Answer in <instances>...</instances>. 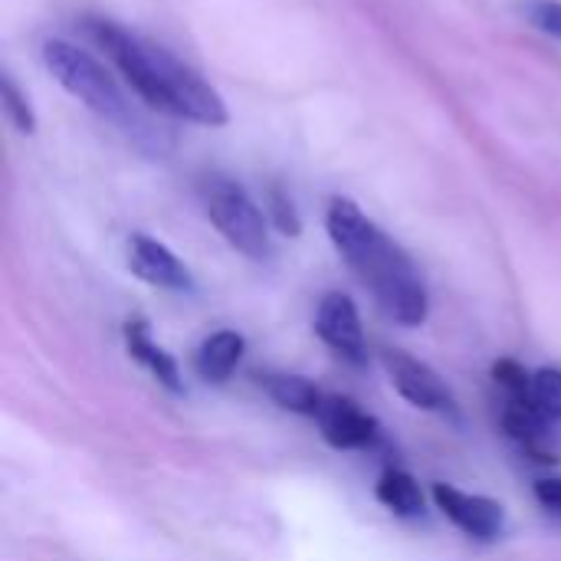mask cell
<instances>
[{"label": "cell", "mask_w": 561, "mask_h": 561, "mask_svg": "<svg viewBox=\"0 0 561 561\" xmlns=\"http://www.w3.org/2000/svg\"><path fill=\"white\" fill-rule=\"evenodd\" d=\"M85 30L148 108L207 128L227 125L230 112L224 95L210 82H204L187 62H181L171 49L112 20H85Z\"/></svg>", "instance_id": "6da1fadb"}, {"label": "cell", "mask_w": 561, "mask_h": 561, "mask_svg": "<svg viewBox=\"0 0 561 561\" xmlns=\"http://www.w3.org/2000/svg\"><path fill=\"white\" fill-rule=\"evenodd\" d=\"M329 237L352 273L371 289L375 302L401 325L414 329L427 322L431 299L427 286L411 263V256L371 220L365 210L345 197H335L325 214Z\"/></svg>", "instance_id": "7a4b0ae2"}, {"label": "cell", "mask_w": 561, "mask_h": 561, "mask_svg": "<svg viewBox=\"0 0 561 561\" xmlns=\"http://www.w3.org/2000/svg\"><path fill=\"white\" fill-rule=\"evenodd\" d=\"M43 66L49 69V76L72 99H79L85 108H92L105 122H115L122 128H131L135 125L131 102L118 89L115 76L89 49H82V46H76L69 39L53 36V39L43 43Z\"/></svg>", "instance_id": "3957f363"}, {"label": "cell", "mask_w": 561, "mask_h": 561, "mask_svg": "<svg viewBox=\"0 0 561 561\" xmlns=\"http://www.w3.org/2000/svg\"><path fill=\"white\" fill-rule=\"evenodd\" d=\"M201 201L210 217V224L220 230V237L240 250L250 260H270L273 240H270V217L256 207V201L247 194L243 184L224 174H207L201 181Z\"/></svg>", "instance_id": "277c9868"}, {"label": "cell", "mask_w": 561, "mask_h": 561, "mask_svg": "<svg viewBox=\"0 0 561 561\" xmlns=\"http://www.w3.org/2000/svg\"><path fill=\"white\" fill-rule=\"evenodd\" d=\"M385 368H388L391 385L398 388V394L404 401H411L421 411H434V414H444V417H457L454 391L440 381V375L431 365L411 358L408 352L388 348L385 352Z\"/></svg>", "instance_id": "5b68a950"}, {"label": "cell", "mask_w": 561, "mask_h": 561, "mask_svg": "<svg viewBox=\"0 0 561 561\" xmlns=\"http://www.w3.org/2000/svg\"><path fill=\"white\" fill-rule=\"evenodd\" d=\"M434 503L437 510L467 536L473 539H483V542H493L503 536L506 529V513L496 500L490 496H473V493H463L457 486H447V483H437L434 486Z\"/></svg>", "instance_id": "8992f818"}, {"label": "cell", "mask_w": 561, "mask_h": 561, "mask_svg": "<svg viewBox=\"0 0 561 561\" xmlns=\"http://www.w3.org/2000/svg\"><path fill=\"white\" fill-rule=\"evenodd\" d=\"M316 332L319 339L339 352L342 358L362 365L365 362V332H362V319H358V309L355 302L345 296V293H329L322 296L319 302V312H316Z\"/></svg>", "instance_id": "52a82bcc"}, {"label": "cell", "mask_w": 561, "mask_h": 561, "mask_svg": "<svg viewBox=\"0 0 561 561\" xmlns=\"http://www.w3.org/2000/svg\"><path fill=\"white\" fill-rule=\"evenodd\" d=\"M316 421L322 427V437L335 450H358V447H371L378 440V421L371 414H365L355 401L339 398V394L322 398Z\"/></svg>", "instance_id": "ba28073f"}, {"label": "cell", "mask_w": 561, "mask_h": 561, "mask_svg": "<svg viewBox=\"0 0 561 561\" xmlns=\"http://www.w3.org/2000/svg\"><path fill=\"white\" fill-rule=\"evenodd\" d=\"M128 266L148 286L171 289V293H191L194 289V279H191L187 266L164 243H158V240H151L145 233H131V240H128Z\"/></svg>", "instance_id": "9c48e42d"}, {"label": "cell", "mask_w": 561, "mask_h": 561, "mask_svg": "<svg viewBox=\"0 0 561 561\" xmlns=\"http://www.w3.org/2000/svg\"><path fill=\"white\" fill-rule=\"evenodd\" d=\"M125 345H128V355L138 362V365H145L168 391H174V394H181L184 391V381H181V371H178V362L161 348V345H154L151 342V335H148V325L145 322H128L125 325Z\"/></svg>", "instance_id": "30bf717a"}, {"label": "cell", "mask_w": 561, "mask_h": 561, "mask_svg": "<svg viewBox=\"0 0 561 561\" xmlns=\"http://www.w3.org/2000/svg\"><path fill=\"white\" fill-rule=\"evenodd\" d=\"M243 335L237 332H214L210 339H204V345L194 355V371L204 381H227L233 375V368L243 358Z\"/></svg>", "instance_id": "8fae6325"}, {"label": "cell", "mask_w": 561, "mask_h": 561, "mask_svg": "<svg viewBox=\"0 0 561 561\" xmlns=\"http://www.w3.org/2000/svg\"><path fill=\"white\" fill-rule=\"evenodd\" d=\"M260 385L266 388V394L283 408V411H293V414H306V417H316L319 404H322V391L306 381L302 375H263Z\"/></svg>", "instance_id": "7c38bea8"}, {"label": "cell", "mask_w": 561, "mask_h": 561, "mask_svg": "<svg viewBox=\"0 0 561 561\" xmlns=\"http://www.w3.org/2000/svg\"><path fill=\"white\" fill-rule=\"evenodd\" d=\"M375 496L385 510L398 513V516H421L424 513V493H421V483L404 473V470H388L378 486H375Z\"/></svg>", "instance_id": "4fadbf2b"}, {"label": "cell", "mask_w": 561, "mask_h": 561, "mask_svg": "<svg viewBox=\"0 0 561 561\" xmlns=\"http://www.w3.org/2000/svg\"><path fill=\"white\" fill-rule=\"evenodd\" d=\"M533 404L546 421H561V368L533 371Z\"/></svg>", "instance_id": "5bb4252c"}, {"label": "cell", "mask_w": 561, "mask_h": 561, "mask_svg": "<svg viewBox=\"0 0 561 561\" xmlns=\"http://www.w3.org/2000/svg\"><path fill=\"white\" fill-rule=\"evenodd\" d=\"M0 102H3V112H7V118H10V125L16 131H23V135L36 131V115L30 108V99L20 92V85L13 82L10 72L0 76Z\"/></svg>", "instance_id": "9a60e30c"}, {"label": "cell", "mask_w": 561, "mask_h": 561, "mask_svg": "<svg viewBox=\"0 0 561 561\" xmlns=\"http://www.w3.org/2000/svg\"><path fill=\"white\" fill-rule=\"evenodd\" d=\"M493 378L503 388L506 401H533V375L519 362H513V358L496 362L493 365Z\"/></svg>", "instance_id": "2e32d148"}, {"label": "cell", "mask_w": 561, "mask_h": 561, "mask_svg": "<svg viewBox=\"0 0 561 561\" xmlns=\"http://www.w3.org/2000/svg\"><path fill=\"white\" fill-rule=\"evenodd\" d=\"M266 217L276 224L279 233L299 237V230H302L299 210H296V204L289 201V194L283 187H270V194H266Z\"/></svg>", "instance_id": "e0dca14e"}, {"label": "cell", "mask_w": 561, "mask_h": 561, "mask_svg": "<svg viewBox=\"0 0 561 561\" xmlns=\"http://www.w3.org/2000/svg\"><path fill=\"white\" fill-rule=\"evenodd\" d=\"M523 16L536 30L561 39V0H526L523 3Z\"/></svg>", "instance_id": "ac0fdd59"}, {"label": "cell", "mask_w": 561, "mask_h": 561, "mask_svg": "<svg viewBox=\"0 0 561 561\" xmlns=\"http://www.w3.org/2000/svg\"><path fill=\"white\" fill-rule=\"evenodd\" d=\"M536 500L542 510L561 513V477H542L536 480Z\"/></svg>", "instance_id": "d6986e66"}]
</instances>
